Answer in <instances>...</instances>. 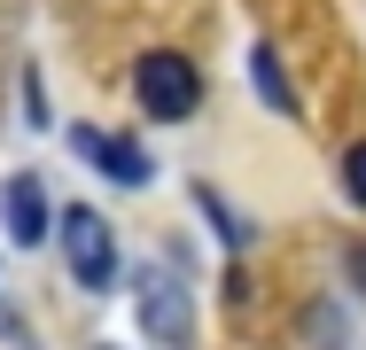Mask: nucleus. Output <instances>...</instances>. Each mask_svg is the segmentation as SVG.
Wrapping results in <instances>:
<instances>
[{"label": "nucleus", "mask_w": 366, "mask_h": 350, "mask_svg": "<svg viewBox=\"0 0 366 350\" xmlns=\"http://www.w3.org/2000/svg\"><path fill=\"white\" fill-rule=\"evenodd\" d=\"M55 234H63V265H71L78 288H109V280H117V241H109V218H102V210H86V203L63 210Z\"/></svg>", "instance_id": "nucleus-2"}, {"label": "nucleus", "mask_w": 366, "mask_h": 350, "mask_svg": "<svg viewBox=\"0 0 366 350\" xmlns=\"http://www.w3.org/2000/svg\"><path fill=\"white\" fill-rule=\"evenodd\" d=\"M141 327L156 335L164 350H187V335H195V304H187V280L172 273V265H148L141 273Z\"/></svg>", "instance_id": "nucleus-3"}, {"label": "nucleus", "mask_w": 366, "mask_h": 350, "mask_svg": "<svg viewBox=\"0 0 366 350\" xmlns=\"http://www.w3.org/2000/svg\"><path fill=\"white\" fill-rule=\"evenodd\" d=\"M109 350H117V343H109Z\"/></svg>", "instance_id": "nucleus-9"}, {"label": "nucleus", "mask_w": 366, "mask_h": 350, "mask_svg": "<svg viewBox=\"0 0 366 350\" xmlns=\"http://www.w3.org/2000/svg\"><path fill=\"white\" fill-rule=\"evenodd\" d=\"M343 187H351V203H366V140L343 156Z\"/></svg>", "instance_id": "nucleus-7"}, {"label": "nucleus", "mask_w": 366, "mask_h": 350, "mask_svg": "<svg viewBox=\"0 0 366 350\" xmlns=\"http://www.w3.org/2000/svg\"><path fill=\"white\" fill-rule=\"evenodd\" d=\"M0 226H8V241H47V195H39V179L31 171H16V179H0Z\"/></svg>", "instance_id": "nucleus-4"}, {"label": "nucleus", "mask_w": 366, "mask_h": 350, "mask_svg": "<svg viewBox=\"0 0 366 350\" xmlns=\"http://www.w3.org/2000/svg\"><path fill=\"white\" fill-rule=\"evenodd\" d=\"M249 78H257V94H265V101H273L281 117H296V86L281 78V63H273V47H257V55H249Z\"/></svg>", "instance_id": "nucleus-6"}, {"label": "nucleus", "mask_w": 366, "mask_h": 350, "mask_svg": "<svg viewBox=\"0 0 366 350\" xmlns=\"http://www.w3.org/2000/svg\"><path fill=\"white\" fill-rule=\"evenodd\" d=\"M71 148L86 156V164H102L117 187H148V156L133 148V140H117V133H94V125H78L71 133Z\"/></svg>", "instance_id": "nucleus-5"}, {"label": "nucleus", "mask_w": 366, "mask_h": 350, "mask_svg": "<svg viewBox=\"0 0 366 350\" xmlns=\"http://www.w3.org/2000/svg\"><path fill=\"white\" fill-rule=\"evenodd\" d=\"M133 94H141V109L156 125H179V117H195V101H203V78L187 55H172V47H156L133 63Z\"/></svg>", "instance_id": "nucleus-1"}, {"label": "nucleus", "mask_w": 366, "mask_h": 350, "mask_svg": "<svg viewBox=\"0 0 366 350\" xmlns=\"http://www.w3.org/2000/svg\"><path fill=\"white\" fill-rule=\"evenodd\" d=\"M351 280H359V288H366V241H359V249H351Z\"/></svg>", "instance_id": "nucleus-8"}]
</instances>
